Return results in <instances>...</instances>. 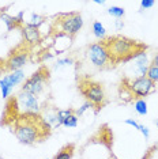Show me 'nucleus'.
Here are the masks:
<instances>
[{
  "label": "nucleus",
  "instance_id": "nucleus-14",
  "mask_svg": "<svg viewBox=\"0 0 158 159\" xmlns=\"http://www.w3.org/2000/svg\"><path fill=\"white\" fill-rule=\"evenodd\" d=\"M0 19L6 23L7 26V30H12V29H21V26L18 25L16 22V18L12 16V15H8V14L3 12V10H0Z\"/></svg>",
  "mask_w": 158,
  "mask_h": 159
},
{
  "label": "nucleus",
  "instance_id": "nucleus-3",
  "mask_svg": "<svg viewBox=\"0 0 158 159\" xmlns=\"http://www.w3.org/2000/svg\"><path fill=\"white\" fill-rule=\"evenodd\" d=\"M157 90L156 83L151 82L147 76L141 78H127L124 76L120 82V98L124 102H131L134 99H145L151 93Z\"/></svg>",
  "mask_w": 158,
  "mask_h": 159
},
{
  "label": "nucleus",
  "instance_id": "nucleus-23",
  "mask_svg": "<svg viewBox=\"0 0 158 159\" xmlns=\"http://www.w3.org/2000/svg\"><path fill=\"white\" fill-rule=\"evenodd\" d=\"M38 63H44L46 60H51L55 57V53H52L51 50H42L41 53H38Z\"/></svg>",
  "mask_w": 158,
  "mask_h": 159
},
{
  "label": "nucleus",
  "instance_id": "nucleus-32",
  "mask_svg": "<svg viewBox=\"0 0 158 159\" xmlns=\"http://www.w3.org/2000/svg\"><path fill=\"white\" fill-rule=\"evenodd\" d=\"M3 72H6L4 71V60L0 59V74H3Z\"/></svg>",
  "mask_w": 158,
  "mask_h": 159
},
{
  "label": "nucleus",
  "instance_id": "nucleus-22",
  "mask_svg": "<svg viewBox=\"0 0 158 159\" xmlns=\"http://www.w3.org/2000/svg\"><path fill=\"white\" fill-rule=\"evenodd\" d=\"M146 76L149 78L151 82L158 83V68H157V67H151V66H150V67H149V70H147Z\"/></svg>",
  "mask_w": 158,
  "mask_h": 159
},
{
  "label": "nucleus",
  "instance_id": "nucleus-6",
  "mask_svg": "<svg viewBox=\"0 0 158 159\" xmlns=\"http://www.w3.org/2000/svg\"><path fill=\"white\" fill-rule=\"evenodd\" d=\"M51 78V72L49 68L45 66H41L33 75H30L26 80L22 83V91L33 94V95H40L45 90V87L49 83Z\"/></svg>",
  "mask_w": 158,
  "mask_h": 159
},
{
  "label": "nucleus",
  "instance_id": "nucleus-5",
  "mask_svg": "<svg viewBox=\"0 0 158 159\" xmlns=\"http://www.w3.org/2000/svg\"><path fill=\"white\" fill-rule=\"evenodd\" d=\"M83 26V19L79 12H67L59 14L55 20H52L51 31L52 35H67L70 38H74L78 34V31Z\"/></svg>",
  "mask_w": 158,
  "mask_h": 159
},
{
  "label": "nucleus",
  "instance_id": "nucleus-27",
  "mask_svg": "<svg viewBox=\"0 0 158 159\" xmlns=\"http://www.w3.org/2000/svg\"><path fill=\"white\" fill-rule=\"evenodd\" d=\"M138 131H141V133H142L143 136H145V139H149V137H150V131H149V128H147V126L139 124Z\"/></svg>",
  "mask_w": 158,
  "mask_h": 159
},
{
  "label": "nucleus",
  "instance_id": "nucleus-21",
  "mask_svg": "<svg viewBox=\"0 0 158 159\" xmlns=\"http://www.w3.org/2000/svg\"><path fill=\"white\" fill-rule=\"evenodd\" d=\"M78 120H79V117L77 114H72V116H70L68 118H66L63 122V125L64 126H67V128H75V126L78 125Z\"/></svg>",
  "mask_w": 158,
  "mask_h": 159
},
{
  "label": "nucleus",
  "instance_id": "nucleus-24",
  "mask_svg": "<svg viewBox=\"0 0 158 159\" xmlns=\"http://www.w3.org/2000/svg\"><path fill=\"white\" fill-rule=\"evenodd\" d=\"M71 64H74V59L72 57H66V59H60L56 61L55 67L56 68H62V67H66V66H71Z\"/></svg>",
  "mask_w": 158,
  "mask_h": 159
},
{
  "label": "nucleus",
  "instance_id": "nucleus-1",
  "mask_svg": "<svg viewBox=\"0 0 158 159\" xmlns=\"http://www.w3.org/2000/svg\"><path fill=\"white\" fill-rule=\"evenodd\" d=\"M11 128V132L19 140V143L26 146H33L35 143L44 142L52 132V126L42 118L40 113L19 116L12 122Z\"/></svg>",
  "mask_w": 158,
  "mask_h": 159
},
{
  "label": "nucleus",
  "instance_id": "nucleus-25",
  "mask_svg": "<svg viewBox=\"0 0 158 159\" xmlns=\"http://www.w3.org/2000/svg\"><path fill=\"white\" fill-rule=\"evenodd\" d=\"M91 107H94V106H93V105H91L90 102H85V103H83V105H82V106H81V107H79V109H78V110H75V114H77V116H78V117H79V116H82V114H83V113H85V111H86V110L91 109Z\"/></svg>",
  "mask_w": 158,
  "mask_h": 159
},
{
  "label": "nucleus",
  "instance_id": "nucleus-2",
  "mask_svg": "<svg viewBox=\"0 0 158 159\" xmlns=\"http://www.w3.org/2000/svg\"><path fill=\"white\" fill-rule=\"evenodd\" d=\"M101 41L108 50V55H109L110 63L113 64V67L121 63H130L138 53L147 50L149 48L146 44H142L132 38L124 37V35H112V37H108Z\"/></svg>",
  "mask_w": 158,
  "mask_h": 159
},
{
  "label": "nucleus",
  "instance_id": "nucleus-8",
  "mask_svg": "<svg viewBox=\"0 0 158 159\" xmlns=\"http://www.w3.org/2000/svg\"><path fill=\"white\" fill-rule=\"evenodd\" d=\"M87 56H89V60L91 61V64L95 68H98V70H110V68H113V64L110 63L108 50L102 41L89 45Z\"/></svg>",
  "mask_w": 158,
  "mask_h": 159
},
{
  "label": "nucleus",
  "instance_id": "nucleus-10",
  "mask_svg": "<svg viewBox=\"0 0 158 159\" xmlns=\"http://www.w3.org/2000/svg\"><path fill=\"white\" fill-rule=\"evenodd\" d=\"M21 30H22V35H23V42L29 48L33 49L35 45L42 42V34L40 31V27H34L25 23V26Z\"/></svg>",
  "mask_w": 158,
  "mask_h": 159
},
{
  "label": "nucleus",
  "instance_id": "nucleus-4",
  "mask_svg": "<svg viewBox=\"0 0 158 159\" xmlns=\"http://www.w3.org/2000/svg\"><path fill=\"white\" fill-rule=\"evenodd\" d=\"M78 90L85 97L86 102H90L94 106V111L98 113L106 105V97L104 87L100 82H95L89 76L78 78Z\"/></svg>",
  "mask_w": 158,
  "mask_h": 159
},
{
  "label": "nucleus",
  "instance_id": "nucleus-9",
  "mask_svg": "<svg viewBox=\"0 0 158 159\" xmlns=\"http://www.w3.org/2000/svg\"><path fill=\"white\" fill-rule=\"evenodd\" d=\"M131 64H128V71L125 74L127 78H141V76H146L147 70L150 67V60H149V53L147 50L138 53L134 59L130 61Z\"/></svg>",
  "mask_w": 158,
  "mask_h": 159
},
{
  "label": "nucleus",
  "instance_id": "nucleus-28",
  "mask_svg": "<svg viewBox=\"0 0 158 159\" xmlns=\"http://www.w3.org/2000/svg\"><path fill=\"white\" fill-rule=\"evenodd\" d=\"M154 6V2L153 0H142L141 2V7L143 10H147V8H151Z\"/></svg>",
  "mask_w": 158,
  "mask_h": 159
},
{
  "label": "nucleus",
  "instance_id": "nucleus-19",
  "mask_svg": "<svg viewBox=\"0 0 158 159\" xmlns=\"http://www.w3.org/2000/svg\"><path fill=\"white\" fill-rule=\"evenodd\" d=\"M108 14H109V15H112V16H114L116 19H121V18L124 16L125 11H124L123 7L112 6V7H109V8H108Z\"/></svg>",
  "mask_w": 158,
  "mask_h": 159
},
{
  "label": "nucleus",
  "instance_id": "nucleus-11",
  "mask_svg": "<svg viewBox=\"0 0 158 159\" xmlns=\"http://www.w3.org/2000/svg\"><path fill=\"white\" fill-rule=\"evenodd\" d=\"M95 136H100V140H101V143L105 144L108 148L112 147V144H113V133L110 132V129L108 128V125L101 126V128L98 129V132H97Z\"/></svg>",
  "mask_w": 158,
  "mask_h": 159
},
{
  "label": "nucleus",
  "instance_id": "nucleus-7",
  "mask_svg": "<svg viewBox=\"0 0 158 159\" xmlns=\"http://www.w3.org/2000/svg\"><path fill=\"white\" fill-rule=\"evenodd\" d=\"M30 52H31V48H29L25 42L18 45L16 48H14L10 52L8 57L4 60V71L12 72V71L22 70L27 64L29 59H30Z\"/></svg>",
  "mask_w": 158,
  "mask_h": 159
},
{
  "label": "nucleus",
  "instance_id": "nucleus-33",
  "mask_svg": "<svg viewBox=\"0 0 158 159\" xmlns=\"http://www.w3.org/2000/svg\"><path fill=\"white\" fill-rule=\"evenodd\" d=\"M94 3H95V4H101V6H104V4H105V0H94Z\"/></svg>",
  "mask_w": 158,
  "mask_h": 159
},
{
  "label": "nucleus",
  "instance_id": "nucleus-34",
  "mask_svg": "<svg viewBox=\"0 0 158 159\" xmlns=\"http://www.w3.org/2000/svg\"><path fill=\"white\" fill-rule=\"evenodd\" d=\"M156 125H157V128H158V120L156 121Z\"/></svg>",
  "mask_w": 158,
  "mask_h": 159
},
{
  "label": "nucleus",
  "instance_id": "nucleus-26",
  "mask_svg": "<svg viewBox=\"0 0 158 159\" xmlns=\"http://www.w3.org/2000/svg\"><path fill=\"white\" fill-rule=\"evenodd\" d=\"M157 148H158V146H153V147H150L149 150H147V152L143 155V157L141 158V159H151V157H153V152L154 151H157Z\"/></svg>",
  "mask_w": 158,
  "mask_h": 159
},
{
  "label": "nucleus",
  "instance_id": "nucleus-20",
  "mask_svg": "<svg viewBox=\"0 0 158 159\" xmlns=\"http://www.w3.org/2000/svg\"><path fill=\"white\" fill-rule=\"evenodd\" d=\"M135 110L138 114L146 116L147 114V102L145 99H136L135 101Z\"/></svg>",
  "mask_w": 158,
  "mask_h": 159
},
{
  "label": "nucleus",
  "instance_id": "nucleus-29",
  "mask_svg": "<svg viewBox=\"0 0 158 159\" xmlns=\"http://www.w3.org/2000/svg\"><path fill=\"white\" fill-rule=\"evenodd\" d=\"M124 124H127V125H131V126H134V128H136V129L139 128V122H136L135 120H132V118H127V120L124 121Z\"/></svg>",
  "mask_w": 158,
  "mask_h": 159
},
{
  "label": "nucleus",
  "instance_id": "nucleus-16",
  "mask_svg": "<svg viewBox=\"0 0 158 159\" xmlns=\"http://www.w3.org/2000/svg\"><path fill=\"white\" fill-rule=\"evenodd\" d=\"M75 114V110L74 109H59L57 110V125L56 126H60V125H63V122L66 118H68L70 116H72Z\"/></svg>",
  "mask_w": 158,
  "mask_h": 159
},
{
  "label": "nucleus",
  "instance_id": "nucleus-31",
  "mask_svg": "<svg viewBox=\"0 0 158 159\" xmlns=\"http://www.w3.org/2000/svg\"><path fill=\"white\" fill-rule=\"evenodd\" d=\"M124 27V22L123 20H120V19H117L116 20V29L117 30H120V29H123Z\"/></svg>",
  "mask_w": 158,
  "mask_h": 159
},
{
  "label": "nucleus",
  "instance_id": "nucleus-12",
  "mask_svg": "<svg viewBox=\"0 0 158 159\" xmlns=\"http://www.w3.org/2000/svg\"><path fill=\"white\" fill-rule=\"evenodd\" d=\"M74 152H75V144H72V143L66 144V146L62 147V150L53 157V159H72Z\"/></svg>",
  "mask_w": 158,
  "mask_h": 159
},
{
  "label": "nucleus",
  "instance_id": "nucleus-13",
  "mask_svg": "<svg viewBox=\"0 0 158 159\" xmlns=\"http://www.w3.org/2000/svg\"><path fill=\"white\" fill-rule=\"evenodd\" d=\"M12 89H14V86H12V83L10 82L8 75H6V76H3L0 79V91H2V97L4 99H7L10 97Z\"/></svg>",
  "mask_w": 158,
  "mask_h": 159
},
{
  "label": "nucleus",
  "instance_id": "nucleus-15",
  "mask_svg": "<svg viewBox=\"0 0 158 159\" xmlns=\"http://www.w3.org/2000/svg\"><path fill=\"white\" fill-rule=\"evenodd\" d=\"M8 78H10V82L12 83L14 87H15V86H18V84H21V83H23L25 80H26V78H25V72H23V70H18V71H12V72H10Z\"/></svg>",
  "mask_w": 158,
  "mask_h": 159
},
{
  "label": "nucleus",
  "instance_id": "nucleus-18",
  "mask_svg": "<svg viewBox=\"0 0 158 159\" xmlns=\"http://www.w3.org/2000/svg\"><path fill=\"white\" fill-rule=\"evenodd\" d=\"M93 34L100 39H105L106 30H105V27H104V25L101 22H98V20H95V22L93 23Z\"/></svg>",
  "mask_w": 158,
  "mask_h": 159
},
{
  "label": "nucleus",
  "instance_id": "nucleus-17",
  "mask_svg": "<svg viewBox=\"0 0 158 159\" xmlns=\"http://www.w3.org/2000/svg\"><path fill=\"white\" fill-rule=\"evenodd\" d=\"M45 20H46V18H45V16L31 12L30 19H29L27 22H26V25H30V26H34V27H41V25H44V23H45Z\"/></svg>",
  "mask_w": 158,
  "mask_h": 159
},
{
  "label": "nucleus",
  "instance_id": "nucleus-30",
  "mask_svg": "<svg viewBox=\"0 0 158 159\" xmlns=\"http://www.w3.org/2000/svg\"><path fill=\"white\" fill-rule=\"evenodd\" d=\"M150 66L158 68V53H156V55L153 56V59L150 60Z\"/></svg>",
  "mask_w": 158,
  "mask_h": 159
}]
</instances>
